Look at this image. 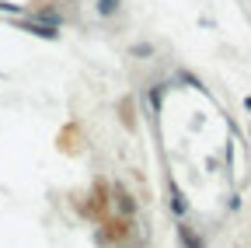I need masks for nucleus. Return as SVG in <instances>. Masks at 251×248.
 I'll return each mask as SVG.
<instances>
[{
	"label": "nucleus",
	"instance_id": "nucleus-2",
	"mask_svg": "<svg viewBox=\"0 0 251 248\" xmlns=\"http://www.w3.org/2000/svg\"><path fill=\"white\" fill-rule=\"evenodd\" d=\"M115 11H119V0H98V14L101 18H112Z\"/></svg>",
	"mask_w": 251,
	"mask_h": 248
},
{
	"label": "nucleus",
	"instance_id": "nucleus-1",
	"mask_svg": "<svg viewBox=\"0 0 251 248\" xmlns=\"http://www.w3.org/2000/svg\"><path fill=\"white\" fill-rule=\"evenodd\" d=\"M168 193H171V210H175L178 217H185L188 206H185V199H181V193H178V185H175V182H168Z\"/></svg>",
	"mask_w": 251,
	"mask_h": 248
}]
</instances>
